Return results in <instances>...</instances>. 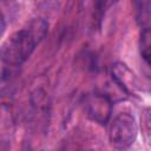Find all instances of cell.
<instances>
[{"mask_svg":"<svg viewBox=\"0 0 151 151\" xmlns=\"http://www.w3.org/2000/svg\"><path fill=\"white\" fill-rule=\"evenodd\" d=\"M48 25L44 19L31 20L27 26L14 32L1 47L2 61L8 66H20L44 39Z\"/></svg>","mask_w":151,"mask_h":151,"instance_id":"1","label":"cell"},{"mask_svg":"<svg viewBox=\"0 0 151 151\" xmlns=\"http://www.w3.org/2000/svg\"><path fill=\"white\" fill-rule=\"evenodd\" d=\"M137 123L132 114L122 112L116 116L110 126V142L116 149H129L137 138Z\"/></svg>","mask_w":151,"mask_h":151,"instance_id":"2","label":"cell"},{"mask_svg":"<svg viewBox=\"0 0 151 151\" xmlns=\"http://www.w3.org/2000/svg\"><path fill=\"white\" fill-rule=\"evenodd\" d=\"M83 106L87 117L101 125L109 122L112 113V103L110 98L101 93H92L85 96Z\"/></svg>","mask_w":151,"mask_h":151,"instance_id":"3","label":"cell"},{"mask_svg":"<svg viewBox=\"0 0 151 151\" xmlns=\"http://www.w3.org/2000/svg\"><path fill=\"white\" fill-rule=\"evenodd\" d=\"M112 77L116 83L129 93H132L138 88L137 78L123 63H117L112 66Z\"/></svg>","mask_w":151,"mask_h":151,"instance_id":"4","label":"cell"},{"mask_svg":"<svg viewBox=\"0 0 151 151\" xmlns=\"http://www.w3.org/2000/svg\"><path fill=\"white\" fill-rule=\"evenodd\" d=\"M140 54L151 66V28L144 29L140 35Z\"/></svg>","mask_w":151,"mask_h":151,"instance_id":"5","label":"cell"},{"mask_svg":"<svg viewBox=\"0 0 151 151\" xmlns=\"http://www.w3.org/2000/svg\"><path fill=\"white\" fill-rule=\"evenodd\" d=\"M34 2L39 8L47 11L51 8H55L60 2V0H34Z\"/></svg>","mask_w":151,"mask_h":151,"instance_id":"6","label":"cell"},{"mask_svg":"<svg viewBox=\"0 0 151 151\" xmlns=\"http://www.w3.org/2000/svg\"><path fill=\"white\" fill-rule=\"evenodd\" d=\"M144 123H145V126H146L147 131L151 133V110H150V109L145 112V119H144Z\"/></svg>","mask_w":151,"mask_h":151,"instance_id":"7","label":"cell"}]
</instances>
